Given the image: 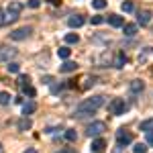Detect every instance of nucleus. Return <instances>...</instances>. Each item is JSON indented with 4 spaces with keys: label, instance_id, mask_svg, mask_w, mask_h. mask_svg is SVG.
<instances>
[{
    "label": "nucleus",
    "instance_id": "nucleus-1",
    "mask_svg": "<svg viewBox=\"0 0 153 153\" xmlns=\"http://www.w3.org/2000/svg\"><path fill=\"white\" fill-rule=\"evenodd\" d=\"M106 98L104 96H92V98H86V100H82L80 104L76 106V117H86V114H92V112H96L100 106H104Z\"/></svg>",
    "mask_w": 153,
    "mask_h": 153
},
{
    "label": "nucleus",
    "instance_id": "nucleus-2",
    "mask_svg": "<svg viewBox=\"0 0 153 153\" xmlns=\"http://www.w3.org/2000/svg\"><path fill=\"white\" fill-rule=\"evenodd\" d=\"M125 110H127V104H125L123 98H114V100L108 104V112H110V114H123Z\"/></svg>",
    "mask_w": 153,
    "mask_h": 153
},
{
    "label": "nucleus",
    "instance_id": "nucleus-3",
    "mask_svg": "<svg viewBox=\"0 0 153 153\" xmlns=\"http://www.w3.org/2000/svg\"><path fill=\"white\" fill-rule=\"evenodd\" d=\"M104 131H106L104 123H102V120H94V123L88 127V137H100Z\"/></svg>",
    "mask_w": 153,
    "mask_h": 153
},
{
    "label": "nucleus",
    "instance_id": "nucleus-4",
    "mask_svg": "<svg viewBox=\"0 0 153 153\" xmlns=\"http://www.w3.org/2000/svg\"><path fill=\"white\" fill-rule=\"evenodd\" d=\"M129 143H133V133H129V131H125V129L117 131V145L125 147V145H129Z\"/></svg>",
    "mask_w": 153,
    "mask_h": 153
},
{
    "label": "nucleus",
    "instance_id": "nucleus-5",
    "mask_svg": "<svg viewBox=\"0 0 153 153\" xmlns=\"http://www.w3.org/2000/svg\"><path fill=\"white\" fill-rule=\"evenodd\" d=\"M31 33H33L31 27H21V29H16V31L10 33V39H14V41H23V39H27Z\"/></svg>",
    "mask_w": 153,
    "mask_h": 153
},
{
    "label": "nucleus",
    "instance_id": "nucleus-6",
    "mask_svg": "<svg viewBox=\"0 0 153 153\" xmlns=\"http://www.w3.org/2000/svg\"><path fill=\"white\" fill-rule=\"evenodd\" d=\"M104 149H106V141L102 137H96L90 145V153H104Z\"/></svg>",
    "mask_w": 153,
    "mask_h": 153
},
{
    "label": "nucleus",
    "instance_id": "nucleus-7",
    "mask_svg": "<svg viewBox=\"0 0 153 153\" xmlns=\"http://www.w3.org/2000/svg\"><path fill=\"white\" fill-rule=\"evenodd\" d=\"M16 55V49L6 47V45H0V61H10Z\"/></svg>",
    "mask_w": 153,
    "mask_h": 153
},
{
    "label": "nucleus",
    "instance_id": "nucleus-8",
    "mask_svg": "<svg viewBox=\"0 0 153 153\" xmlns=\"http://www.w3.org/2000/svg\"><path fill=\"white\" fill-rule=\"evenodd\" d=\"M86 23V19H84L82 14H71L70 19H68V25H70L71 29H78V27H82Z\"/></svg>",
    "mask_w": 153,
    "mask_h": 153
},
{
    "label": "nucleus",
    "instance_id": "nucleus-9",
    "mask_svg": "<svg viewBox=\"0 0 153 153\" xmlns=\"http://www.w3.org/2000/svg\"><path fill=\"white\" fill-rule=\"evenodd\" d=\"M21 10H23V4L21 2H16V0H12L10 4H8V8H6V12H10V14H21Z\"/></svg>",
    "mask_w": 153,
    "mask_h": 153
},
{
    "label": "nucleus",
    "instance_id": "nucleus-10",
    "mask_svg": "<svg viewBox=\"0 0 153 153\" xmlns=\"http://www.w3.org/2000/svg\"><path fill=\"white\" fill-rule=\"evenodd\" d=\"M21 90H23V94H27L29 98H33V96L37 94V92H35V88L31 86V80H27L25 84H21Z\"/></svg>",
    "mask_w": 153,
    "mask_h": 153
},
{
    "label": "nucleus",
    "instance_id": "nucleus-11",
    "mask_svg": "<svg viewBox=\"0 0 153 153\" xmlns=\"http://www.w3.org/2000/svg\"><path fill=\"white\" fill-rule=\"evenodd\" d=\"M143 90H145V84H143L141 80H133V82H131V92H133V94H141Z\"/></svg>",
    "mask_w": 153,
    "mask_h": 153
},
{
    "label": "nucleus",
    "instance_id": "nucleus-12",
    "mask_svg": "<svg viewBox=\"0 0 153 153\" xmlns=\"http://www.w3.org/2000/svg\"><path fill=\"white\" fill-rule=\"evenodd\" d=\"M108 23L112 25V27H123V25H125V19L118 16V14H110V16H108Z\"/></svg>",
    "mask_w": 153,
    "mask_h": 153
},
{
    "label": "nucleus",
    "instance_id": "nucleus-13",
    "mask_svg": "<svg viewBox=\"0 0 153 153\" xmlns=\"http://www.w3.org/2000/svg\"><path fill=\"white\" fill-rule=\"evenodd\" d=\"M76 70H78V63H74V61H65L59 68V71H63V74H70V71H76Z\"/></svg>",
    "mask_w": 153,
    "mask_h": 153
},
{
    "label": "nucleus",
    "instance_id": "nucleus-14",
    "mask_svg": "<svg viewBox=\"0 0 153 153\" xmlns=\"http://www.w3.org/2000/svg\"><path fill=\"white\" fill-rule=\"evenodd\" d=\"M35 110H37V104L33 102V100L27 102V104H23V114H25V117H27V114H33Z\"/></svg>",
    "mask_w": 153,
    "mask_h": 153
},
{
    "label": "nucleus",
    "instance_id": "nucleus-15",
    "mask_svg": "<svg viewBox=\"0 0 153 153\" xmlns=\"http://www.w3.org/2000/svg\"><path fill=\"white\" fill-rule=\"evenodd\" d=\"M137 19H139V23H141V25H147L149 21H151V12H149V10H141Z\"/></svg>",
    "mask_w": 153,
    "mask_h": 153
},
{
    "label": "nucleus",
    "instance_id": "nucleus-16",
    "mask_svg": "<svg viewBox=\"0 0 153 153\" xmlns=\"http://www.w3.org/2000/svg\"><path fill=\"white\" fill-rule=\"evenodd\" d=\"M141 131L143 133H153V118H147L141 123Z\"/></svg>",
    "mask_w": 153,
    "mask_h": 153
},
{
    "label": "nucleus",
    "instance_id": "nucleus-17",
    "mask_svg": "<svg viewBox=\"0 0 153 153\" xmlns=\"http://www.w3.org/2000/svg\"><path fill=\"white\" fill-rule=\"evenodd\" d=\"M31 127H33V123H31V120H29V118L25 117V118H21V120H19V131H29L31 129Z\"/></svg>",
    "mask_w": 153,
    "mask_h": 153
},
{
    "label": "nucleus",
    "instance_id": "nucleus-18",
    "mask_svg": "<svg viewBox=\"0 0 153 153\" xmlns=\"http://www.w3.org/2000/svg\"><path fill=\"white\" fill-rule=\"evenodd\" d=\"M125 27V35L127 37H135L137 35V25H123Z\"/></svg>",
    "mask_w": 153,
    "mask_h": 153
},
{
    "label": "nucleus",
    "instance_id": "nucleus-19",
    "mask_svg": "<svg viewBox=\"0 0 153 153\" xmlns=\"http://www.w3.org/2000/svg\"><path fill=\"white\" fill-rule=\"evenodd\" d=\"M125 63H127V55L125 53H118L117 61H114V68H125Z\"/></svg>",
    "mask_w": 153,
    "mask_h": 153
},
{
    "label": "nucleus",
    "instance_id": "nucleus-20",
    "mask_svg": "<svg viewBox=\"0 0 153 153\" xmlns=\"http://www.w3.org/2000/svg\"><path fill=\"white\" fill-rule=\"evenodd\" d=\"M65 139H68L70 143L76 141V139H78V133H76V129H68V131H65Z\"/></svg>",
    "mask_w": 153,
    "mask_h": 153
},
{
    "label": "nucleus",
    "instance_id": "nucleus-21",
    "mask_svg": "<svg viewBox=\"0 0 153 153\" xmlns=\"http://www.w3.org/2000/svg\"><path fill=\"white\" fill-rule=\"evenodd\" d=\"M57 55H59L61 59H68V57L71 55V49H68V47H59V49H57Z\"/></svg>",
    "mask_w": 153,
    "mask_h": 153
},
{
    "label": "nucleus",
    "instance_id": "nucleus-22",
    "mask_svg": "<svg viewBox=\"0 0 153 153\" xmlns=\"http://www.w3.org/2000/svg\"><path fill=\"white\" fill-rule=\"evenodd\" d=\"M78 41H80V37L76 35V33H68V35H65V43H70V45L78 43Z\"/></svg>",
    "mask_w": 153,
    "mask_h": 153
},
{
    "label": "nucleus",
    "instance_id": "nucleus-23",
    "mask_svg": "<svg viewBox=\"0 0 153 153\" xmlns=\"http://www.w3.org/2000/svg\"><path fill=\"white\" fill-rule=\"evenodd\" d=\"M133 153H147V145H145V143H137V145L133 147Z\"/></svg>",
    "mask_w": 153,
    "mask_h": 153
},
{
    "label": "nucleus",
    "instance_id": "nucleus-24",
    "mask_svg": "<svg viewBox=\"0 0 153 153\" xmlns=\"http://www.w3.org/2000/svg\"><path fill=\"white\" fill-rule=\"evenodd\" d=\"M120 8H123V12H133V2H131V0H125V2L120 4Z\"/></svg>",
    "mask_w": 153,
    "mask_h": 153
},
{
    "label": "nucleus",
    "instance_id": "nucleus-25",
    "mask_svg": "<svg viewBox=\"0 0 153 153\" xmlns=\"http://www.w3.org/2000/svg\"><path fill=\"white\" fill-rule=\"evenodd\" d=\"M8 102H10V94H8V92H0V106L8 104Z\"/></svg>",
    "mask_w": 153,
    "mask_h": 153
},
{
    "label": "nucleus",
    "instance_id": "nucleus-26",
    "mask_svg": "<svg viewBox=\"0 0 153 153\" xmlns=\"http://www.w3.org/2000/svg\"><path fill=\"white\" fill-rule=\"evenodd\" d=\"M92 6H94L96 10H102L106 6V0H92Z\"/></svg>",
    "mask_w": 153,
    "mask_h": 153
},
{
    "label": "nucleus",
    "instance_id": "nucleus-27",
    "mask_svg": "<svg viewBox=\"0 0 153 153\" xmlns=\"http://www.w3.org/2000/svg\"><path fill=\"white\" fill-rule=\"evenodd\" d=\"M8 71H10V74H19V71H21V65H19V63H14V61H8Z\"/></svg>",
    "mask_w": 153,
    "mask_h": 153
},
{
    "label": "nucleus",
    "instance_id": "nucleus-28",
    "mask_svg": "<svg viewBox=\"0 0 153 153\" xmlns=\"http://www.w3.org/2000/svg\"><path fill=\"white\" fill-rule=\"evenodd\" d=\"M19 16L16 14H10V12H6V16H4V25H8V23H14Z\"/></svg>",
    "mask_w": 153,
    "mask_h": 153
},
{
    "label": "nucleus",
    "instance_id": "nucleus-29",
    "mask_svg": "<svg viewBox=\"0 0 153 153\" xmlns=\"http://www.w3.org/2000/svg\"><path fill=\"white\" fill-rule=\"evenodd\" d=\"M102 23H104V16H100V14L92 16V25H102Z\"/></svg>",
    "mask_w": 153,
    "mask_h": 153
},
{
    "label": "nucleus",
    "instance_id": "nucleus-30",
    "mask_svg": "<svg viewBox=\"0 0 153 153\" xmlns=\"http://www.w3.org/2000/svg\"><path fill=\"white\" fill-rule=\"evenodd\" d=\"M27 4H29L31 8H39V6H41V0H29Z\"/></svg>",
    "mask_w": 153,
    "mask_h": 153
},
{
    "label": "nucleus",
    "instance_id": "nucleus-31",
    "mask_svg": "<svg viewBox=\"0 0 153 153\" xmlns=\"http://www.w3.org/2000/svg\"><path fill=\"white\" fill-rule=\"evenodd\" d=\"M61 88H63L61 84H51V92H53V94H57V92L61 90Z\"/></svg>",
    "mask_w": 153,
    "mask_h": 153
},
{
    "label": "nucleus",
    "instance_id": "nucleus-32",
    "mask_svg": "<svg viewBox=\"0 0 153 153\" xmlns=\"http://www.w3.org/2000/svg\"><path fill=\"white\" fill-rule=\"evenodd\" d=\"M43 84L51 86V84H53V76H43Z\"/></svg>",
    "mask_w": 153,
    "mask_h": 153
},
{
    "label": "nucleus",
    "instance_id": "nucleus-33",
    "mask_svg": "<svg viewBox=\"0 0 153 153\" xmlns=\"http://www.w3.org/2000/svg\"><path fill=\"white\" fill-rule=\"evenodd\" d=\"M147 143L153 145V133H147Z\"/></svg>",
    "mask_w": 153,
    "mask_h": 153
},
{
    "label": "nucleus",
    "instance_id": "nucleus-34",
    "mask_svg": "<svg viewBox=\"0 0 153 153\" xmlns=\"http://www.w3.org/2000/svg\"><path fill=\"white\" fill-rule=\"evenodd\" d=\"M0 25H4V14H2V10H0Z\"/></svg>",
    "mask_w": 153,
    "mask_h": 153
},
{
    "label": "nucleus",
    "instance_id": "nucleus-35",
    "mask_svg": "<svg viewBox=\"0 0 153 153\" xmlns=\"http://www.w3.org/2000/svg\"><path fill=\"white\" fill-rule=\"evenodd\" d=\"M25 153H37V151H35V149H27Z\"/></svg>",
    "mask_w": 153,
    "mask_h": 153
},
{
    "label": "nucleus",
    "instance_id": "nucleus-36",
    "mask_svg": "<svg viewBox=\"0 0 153 153\" xmlns=\"http://www.w3.org/2000/svg\"><path fill=\"white\" fill-rule=\"evenodd\" d=\"M0 153H4V147H2V143H0Z\"/></svg>",
    "mask_w": 153,
    "mask_h": 153
}]
</instances>
